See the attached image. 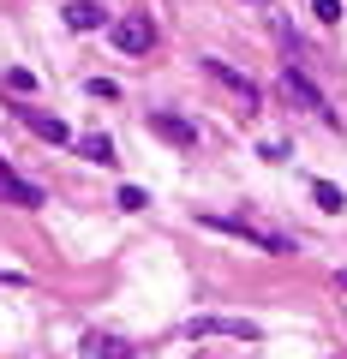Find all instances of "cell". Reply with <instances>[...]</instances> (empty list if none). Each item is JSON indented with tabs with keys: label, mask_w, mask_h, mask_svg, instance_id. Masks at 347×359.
Here are the masks:
<instances>
[{
	"label": "cell",
	"mask_w": 347,
	"mask_h": 359,
	"mask_svg": "<svg viewBox=\"0 0 347 359\" xmlns=\"http://www.w3.org/2000/svg\"><path fill=\"white\" fill-rule=\"evenodd\" d=\"M66 25H72V30H108V13H102V6H96V0H66Z\"/></svg>",
	"instance_id": "30bf717a"
},
{
	"label": "cell",
	"mask_w": 347,
	"mask_h": 359,
	"mask_svg": "<svg viewBox=\"0 0 347 359\" xmlns=\"http://www.w3.org/2000/svg\"><path fill=\"white\" fill-rule=\"evenodd\" d=\"M78 347H84V359H132V353H138L132 341H120V335H102V330H90Z\"/></svg>",
	"instance_id": "ba28073f"
},
{
	"label": "cell",
	"mask_w": 347,
	"mask_h": 359,
	"mask_svg": "<svg viewBox=\"0 0 347 359\" xmlns=\"http://www.w3.org/2000/svg\"><path fill=\"white\" fill-rule=\"evenodd\" d=\"M108 42H114L120 54H150L156 48V25L150 18H120V25H108Z\"/></svg>",
	"instance_id": "8992f818"
},
{
	"label": "cell",
	"mask_w": 347,
	"mask_h": 359,
	"mask_svg": "<svg viewBox=\"0 0 347 359\" xmlns=\"http://www.w3.org/2000/svg\"><path fill=\"white\" fill-rule=\"evenodd\" d=\"M257 6H275V0H257Z\"/></svg>",
	"instance_id": "44dd1931"
},
{
	"label": "cell",
	"mask_w": 347,
	"mask_h": 359,
	"mask_svg": "<svg viewBox=\"0 0 347 359\" xmlns=\"http://www.w3.org/2000/svg\"><path fill=\"white\" fill-rule=\"evenodd\" d=\"M114 204H120V210H144L150 198H144V186H120V198H114Z\"/></svg>",
	"instance_id": "e0dca14e"
},
{
	"label": "cell",
	"mask_w": 347,
	"mask_h": 359,
	"mask_svg": "<svg viewBox=\"0 0 347 359\" xmlns=\"http://www.w3.org/2000/svg\"><path fill=\"white\" fill-rule=\"evenodd\" d=\"M180 335L186 341H204V335H222V341H264V330H257L252 318H186Z\"/></svg>",
	"instance_id": "3957f363"
},
{
	"label": "cell",
	"mask_w": 347,
	"mask_h": 359,
	"mask_svg": "<svg viewBox=\"0 0 347 359\" xmlns=\"http://www.w3.org/2000/svg\"><path fill=\"white\" fill-rule=\"evenodd\" d=\"M13 114H18V120H25V126H30V132H36V138H42V144H72V126H66V120H54V114H48V108H30V102H18V108H13Z\"/></svg>",
	"instance_id": "52a82bcc"
},
{
	"label": "cell",
	"mask_w": 347,
	"mask_h": 359,
	"mask_svg": "<svg viewBox=\"0 0 347 359\" xmlns=\"http://www.w3.org/2000/svg\"><path fill=\"white\" fill-rule=\"evenodd\" d=\"M311 198H318V204L329 210V216H335V210L347 204V198H341V186H335V180H311Z\"/></svg>",
	"instance_id": "4fadbf2b"
},
{
	"label": "cell",
	"mask_w": 347,
	"mask_h": 359,
	"mask_svg": "<svg viewBox=\"0 0 347 359\" xmlns=\"http://www.w3.org/2000/svg\"><path fill=\"white\" fill-rule=\"evenodd\" d=\"M335 287H341V294H347V269H335Z\"/></svg>",
	"instance_id": "ffe728a7"
},
{
	"label": "cell",
	"mask_w": 347,
	"mask_h": 359,
	"mask_svg": "<svg viewBox=\"0 0 347 359\" xmlns=\"http://www.w3.org/2000/svg\"><path fill=\"white\" fill-rule=\"evenodd\" d=\"M275 90H282V96H287L294 108H306V114H318V120H323L329 132H341V114H335V108H329V96H323V90H318V84L306 78V66H282V78H275Z\"/></svg>",
	"instance_id": "7a4b0ae2"
},
{
	"label": "cell",
	"mask_w": 347,
	"mask_h": 359,
	"mask_svg": "<svg viewBox=\"0 0 347 359\" xmlns=\"http://www.w3.org/2000/svg\"><path fill=\"white\" fill-rule=\"evenodd\" d=\"M0 282H6V287H25V276H18V269H0Z\"/></svg>",
	"instance_id": "d6986e66"
},
{
	"label": "cell",
	"mask_w": 347,
	"mask_h": 359,
	"mask_svg": "<svg viewBox=\"0 0 347 359\" xmlns=\"http://www.w3.org/2000/svg\"><path fill=\"white\" fill-rule=\"evenodd\" d=\"M84 90H90L96 102H120V84H114V78H90V84H84Z\"/></svg>",
	"instance_id": "2e32d148"
},
{
	"label": "cell",
	"mask_w": 347,
	"mask_h": 359,
	"mask_svg": "<svg viewBox=\"0 0 347 359\" xmlns=\"http://www.w3.org/2000/svg\"><path fill=\"white\" fill-rule=\"evenodd\" d=\"M198 228H210V233H228V240H245V245H257V252H270V257H287L294 252V240L287 233H275V228H257V222H240V216H198Z\"/></svg>",
	"instance_id": "6da1fadb"
},
{
	"label": "cell",
	"mask_w": 347,
	"mask_h": 359,
	"mask_svg": "<svg viewBox=\"0 0 347 359\" xmlns=\"http://www.w3.org/2000/svg\"><path fill=\"white\" fill-rule=\"evenodd\" d=\"M311 18L318 25H341V0H311Z\"/></svg>",
	"instance_id": "9a60e30c"
},
{
	"label": "cell",
	"mask_w": 347,
	"mask_h": 359,
	"mask_svg": "<svg viewBox=\"0 0 347 359\" xmlns=\"http://www.w3.org/2000/svg\"><path fill=\"white\" fill-rule=\"evenodd\" d=\"M150 132H156V138H168V144H186V150L198 144V126H192V120H180V114H150Z\"/></svg>",
	"instance_id": "9c48e42d"
},
{
	"label": "cell",
	"mask_w": 347,
	"mask_h": 359,
	"mask_svg": "<svg viewBox=\"0 0 347 359\" xmlns=\"http://www.w3.org/2000/svg\"><path fill=\"white\" fill-rule=\"evenodd\" d=\"M78 156H84V162H96V168H114V138H108V132H78Z\"/></svg>",
	"instance_id": "8fae6325"
},
{
	"label": "cell",
	"mask_w": 347,
	"mask_h": 359,
	"mask_svg": "<svg viewBox=\"0 0 347 359\" xmlns=\"http://www.w3.org/2000/svg\"><path fill=\"white\" fill-rule=\"evenodd\" d=\"M257 156H264V162H282L287 144H282V138H264V144H257Z\"/></svg>",
	"instance_id": "ac0fdd59"
},
{
	"label": "cell",
	"mask_w": 347,
	"mask_h": 359,
	"mask_svg": "<svg viewBox=\"0 0 347 359\" xmlns=\"http://www.w3.org/2000/svg\"><path fill=\"white\" fill-rule=\"evenodd\" d=\"M6 90H18V96H36V72H25V66H13V72H6Z\"/></svg>",
	"instance_id": "5bb4252c"
},
{
	"label": "cell",
	"mask_w": 347,
	"mask_h": 359,
	"mask_svg": "<svg viewBox=\"0 0 347 359\" xmlns=\"http://www.w3.org/2000/svg\"><path fill=\"white\" fill-rule=\"evenodd\" d=\"M204 72H210V78H216V84H222V90H228L233 102H240V114H257V108H264V90H257V84H252V78H245V72H240V66H228V60H216V54H210V60H204Z\"/></svg>",
	"instance_id": "277c9868"
},
{
	"label": "cell",
	"mask_w": 347,
	"mask_h": 359,
	"mask_svg": "<svg viewBox=\"0 0 347 359\" xmlns=\"http://www.w3.org/2000/svg\"><path fill=\"white\" fill-rule=\"evenodd\" d=\"M270 30H275V42H282V48H287V54H294V60H299V54H306V36H299V30H294V25H287V18H282V13H275V6H270Z\"/></svg>",
	"instance_id": "7c38bea8"
},
{
	"label": "cell",
	"mask_w": 347,
	"mask_h": 359,
	"mask_svg": "<svg viewBox=\"0 0 347 359\" xmlns=\"http://www.w3.org/2000/svg\"><path fill=\"white\" fill-rule=\"evenodd\" d=\"M0 204H6V210H42L48 192H42L36 180H25L13 162H0Z\"/></svg>",
	"instance_id": "5b68a950"
}]
</instances>
